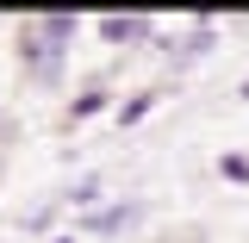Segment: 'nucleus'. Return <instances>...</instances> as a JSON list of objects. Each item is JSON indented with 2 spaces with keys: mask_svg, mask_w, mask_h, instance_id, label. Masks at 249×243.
Wrapping results in <instances>:
<instances>
[{
  "mask_svg": "<svg viewBox=\"0 0 249 243\" xmlns=\"http://www.w3.org/2000/svg\"><path fill=\"white\" fill-rule=\"evenodd\" d=\"M75 37H81L75 13H31V19H19V69L31 81H62Z\"/></svg>",
  "mask_w": 249,
  "mask_h": 243,
  "instance_id": "obj_1",
  "label": "nucleus"
},
{
  "mask_svg": "<svg viewBox=\"0 0 249 243\" xmlns=\"http://www.w3.org/2000/svg\"><path fill=\"white\" fill-rule=\"evenodd\" d=\"M93 31H100L112 50H137V44L156 37V19L150 13H106V19H93Z\"/></svg>",
  "mask_w": 249,
  "mask_h": 243,
  "instance_id": "obj_2",
  "label": "nucleus"
},
{
  "mask_svg": "<svg viewBox=\"0 0 249 243\" xmlns=\"http://www.w3.org/2000/svg\"><path fill=\"white\" fill-rule=\"evenodd\" d=\"M143 218H150V200H119V206L81 212V231H88V237H112V231H131V224H143Z\"/></svg>",
  "mask_w": 249,
  "mask_h": 243,
  "instance_id": "obj_3",
  "label": "nucleus"
},
{
  "mask_svg": "<svg viewBox=\"0 0 249 243\" xmlns=\"http://www.w3.org/2000/svg\"><path fill=\"white\" fill-rule=\"evenodd\" d=\"M212 50H218V25H212V19H206V13H199V19H193V31H187V37H175V44H168L162 56L175 62V69H187V62L212 56Z\"/></svg>",
  "mask_w": 249,
  "mask_h": 243,
  "instance_id": "obj_4",
  "label": "nucleus"
},
{
  "mask_svg": "<svg viewBox=\"0 0 249 243\" xmlns=\"http://www.w3.org/2000/svg\"><path fill=\"white\" fill-rule=\"evenodd\" d=\"M112 106V93H106V81H88V88L69 100V125H81V119H93V112H106Z\"/></svg>",
  "mask_w": 249,
  "mask_h": 243,
  "instance_id": "obj_5",
  "label": "nucleus"
},
{
  "mask_svg": "<svg viewBox=\"0 0 249 243\" xmlns=\"http://www.w3.org/2000/svg\"><path fill=\"white\" fill-rule=\"evenodd\" d=\"M156 106H162V88H137L131 100H119V125H143Z\"/></svg>",
  "mask_w": 249,
  "mask_h": 243,
  "instance_id": "obj_6",
  "label": "nucleus"
},
{
  "mask_svg": "<svg viewBox=\"0 0 249 243\" xmlns=\"http://www.w3.org/2000/svg\"><path fill=\"white\" fill-rule=\"evenodd\" d=\"M100 187H106L100 175H81V181L62 193V206H75V212H93V206H100Z\"/></svg>",
  "mask_w": 249,
  "mask_h": 243,
  "instance_id": "obj_7",
  "label": "nucleus"
},
{
  "mask_svg": "<svg viewBox=\"0 0 249 243\" xmlns=\"http://www.w3.org/2000/svg\"><path fill=\"white\" fill-rule=\"evenodd\" d=\"M218 175H224V181H237V187H243V181H249V156H243V150L218 156Z\"/></svg>",
  "mask_w": 249,
  "mask_h": 243,
  "instance_id": "obj_8",
  "label": "nucleus"
},
{
  "mask_svg": "<svg viewBox=\"0 0 249 243\" xmlns=\"http://www.w3.org/2000/svg\"><path fill=\"white\" fill-rule=\"evenodd\" d=\"M237 100H249V81H243V88H237Z\"/></svg>",
  "mask_w": 249,
  "mask_h": 243,
  "instance_id": "obj_9",
  "label": "nucleus"
},
{
  "mask_svg": "<svg viewBox=\"0 0 249 243\" xmlns=\"http://www.w3.org/2000/svg\"><path fill=\"white\" fill-rule=\"evenodd\" d=\"M50 243H75V237H50Z\"/></svg>",
  "mask_w": 249,
  "mask_h": 243,
  "instance_id": "obj_10",
  "label": "nucleus"
}]
</instances>
